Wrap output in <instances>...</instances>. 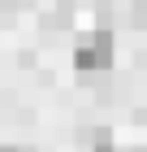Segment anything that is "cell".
Returning a JSON list of instances; mask_svg holds the SVG:
<instances>
[{"label": "cell", "instance_id": "obj_1", "mask_svg": "<svg viewBox=\"0 0 147 152\" xmlns=\"http://www.w3.org/2000/svg\"><path fill=\"white\" fill-rule=\"evenodd\" d=\"M113 52H117V44H113L108 31H91V35H82L78 48H74V70L78 74H100V70L113 65Z\"/></svg>", "mask_w": 147, "mask_h": 152}, {"label": "cell", "instance_id": "obj_2", "mask_svg": "<svg viewBox=\"0 0 147 152\" xmlns=\"http://www.w3.org/2000/svg\"><path fill=\"white\" fill-rule=\"evenodd\" d=\"M82 143H91V152H117V148H113V130H108V126L82 130Z\"/></svg>", "mask_w": 147, "mask_h": 152}, {"label": "cell", "instance_id": "obj_4", "mask_svg": "<svg viewBox=\"0 0 147 152\" xmlns=\"http://www.w3.org/2000/svg\"><path fill=\"white\" fill-rule=\"evenodd\" d=\"M0 152H13V148H0Z\"/></svg>", "mask_w": 147, "mask_h": 152}, {"label": "cell", "instance_id": "obj_5", "mask_svg": "<svg viewBox=\"0 0 147 152\" xmlns=\"http://www.w3.org/2000/svg\"><path fill=\"white\" fill-rule=\"evenodd\" d=\"M138 152H147V148H138Z\"/></svg>", "mask_w": 147, "mask_h": 152}, {"label": "cell", "instance_id": "obj_3", "mask_svg": "<svg viewBox=\"0 0 147 152\" xmlns=\"http://www.w3.org/2000/svg\"><path fill=\"white\" fill-rule=\"evenodd\" d=\"M0 4H4V13H17V9H26L30 0H0Z\"/></svg>", "mask_w": 147, "mask_h": 152}]
</instances>
